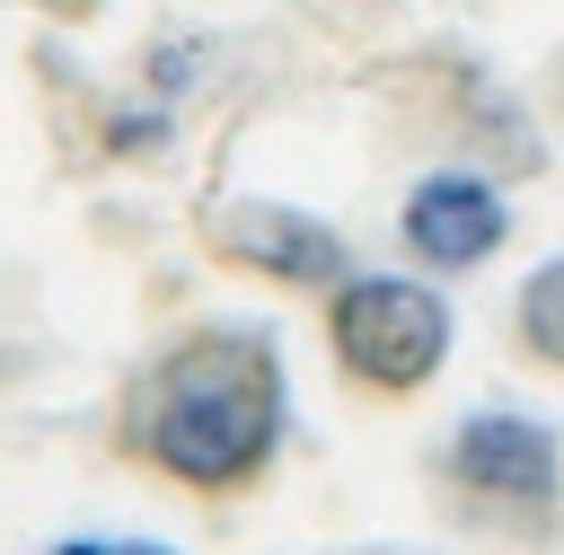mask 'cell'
Masks as SVG:
<instances>
[{
  "instance_id": "277c9868",
  "label": "cell",
  "mask_w": 564,
  "mask_h": 555,
  "mask_svg": "<svg viewBox=\"0 0 564 555\" xmlns=\"http://www.w3.org/2000/svg\"><path fill=\"white\" fill-rule=\"evenodd\" d=\"M194 247L220 273L264 282V291H300V300H326L352 273V238L335 220H317L308 203H282V194H212L194 211Z\"/></svg>"
},
{
  "instance_id": "7a4b0ae2",
  "label": "cell",
  "mask_w": 564,
  "mask_h": 555,
  "mask_svg": "<svg viewBox=\"0 0 564 555\" xmlns=\"http://www.w3.org/2000/svg\"><path fill=\"white\" fill-rule=\"evenodd\" d=\"M317 344L335 361V388L361 396V405H414L441 370H449V344H458V317L441 300V282L423 273H344L326 300H317Z\"/></svg>"
},
{
  "instance_id": "52a82bcc",
  "label": "cell",
  "mask_w": 564,
  "mask_h": 555,
  "mask_svg": "<svg viewBox=\"0 0 564 555\" xmlns=\"http://www.w3.org/2000/svg\"><path fill=\"white\" fill-rule=\"evenodd\" d=\"M44 555H176L167 537H53Z\"/></svg>"
},
{
  "instance_id": "ba28073f",
  "label": "cell",
  "mask_w": 564,
  "mask_h": 555,
  "mask_svg": "<svg viewBox=\"0 0 564 555\" xmlns=\"http://www.w3.org/2000/svg\"><path fill=\"white\" fill-rule=\"evenodd\" d=\"M546 97H555V123H564V53H555V70H546Z\"/></svg>"
},
{
  "instance_id": "5b68a950",
  "label": "cell",
  "mask_w": 564,
  "mask_h": 555,
  "mask_svg": "<svg viewBox=\"0 0 564 555\" xmlns=\"http://www.w3.org/2000/svg\"><path fill=\"white\" fill-rule=\"evenodd\" d=\"M397 247L414 273H476L511 247V194L485 167H423L397 203Z\"/></svg>"
},
{
  "instance_id": "8992f818",
  "label": "cell",
  "mask_w": 564,
  "mask_h": 555,
  "mask_svg": "<svg viewBox=\"0 0 564 555\" xmlns=\"http://www.w3.org/2000/svg\"><path fill=\"white\" fill-rule=\"evenodd\" d=\"M502 335H511V361H520V370H538V379L564 388V255H538V264L511 282Z\"/></svg>"
},
{
  "instance_id": "9c48e42d",
  "label": "cell",
  "mask_w": 564,
  "mask_h": 555,
  "mask_svg": "<svg viewBox=\"0 0 564 555\" xmlns=\"http://www.w3.org/2000/svg\"><path fill=\"white\" fill-rule=\"evenodd\" d=\"M344 555H423V546H344Z\"/></svg>"
},
{
  "instance_id": "3957f363",
  "label": "cell",
  "mask_w": 564,
  "mask_h": 555,
  "mask_svg": "<svg viewBox=\"0 0 564 555\" xmlns=\"http://www.w3.org/2000/svg\"><path fill=\"white\" fill-rule=\"evenodd\" d=\"M432 485L467 529H485L502 546H546L564 529V440H555V423H538L520 405L458 414L432 449Z\"/></svg>"
},
{
  "instance_id": "6da1fadb",
  "label": "cell",
  "mask_w": 564,
  "mask_h": 555,
  "mask_svg": "<svg viewBox=\"0 0 564 555\" xmlns=\"http://www.w3.org/2000/svg\"><path fill=\"white\" fill-rule=\"evenodd\" d=\"M291 440V370L273 326L185 317L167 326L106 396V449L159 493L247 502L282 467Z\"/></svg>"
}]
</instances>
